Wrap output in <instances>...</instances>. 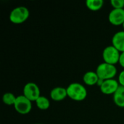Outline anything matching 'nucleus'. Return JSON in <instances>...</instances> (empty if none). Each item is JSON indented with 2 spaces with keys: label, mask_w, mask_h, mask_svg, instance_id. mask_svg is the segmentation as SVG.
<instances>
[{
  "label": "nucleus",
  "mask_w": 124,
  "mask_h": 124,
  "mask_svg": "<svg viewBox=\"0 0 124 124\" xmlns=\"http://www.w3.org/2000/svg\"><path fill=\"white\" fill-rule=\"evenodd\" d=\"M68 97L73 101L81 102L84 100L87 97V89L80 83H71L66 88Z\"/></svg>",
  "instance_id": "f257e3e1"
},
{
  "label": "nucleus",
  "mask_w": 124,
  "mask_h": 124,
  "mask_svg": "<svg viewBox=\"0 0 124 124\" xmlns=\"http://www.w3.org/2000/svg\"><path fill=\"white\" fill-rule=\"evenodd\" d=\"M96 73L99 78L102 81L113 79L117 74V68L114 65L102 62L97 66Z\"/></svg>",
  "instance_id": "f03ea898"
},
{
  "label": "nucleus",
  "mask_w": 124,
  "mask_h": 124,
  "mask_svg": "<svg viewBox=\"0 0 124 124\" xmlns=\"http://www.w3.org/2000/svg\"><path fill=\"white\" fill-rule=\"evenodd\" d=\"M30 16L29 9L24 6H19L14 8L9 14L10 22L14 24H21L25 22Z\"/></svg>",
  "instance_id": "7ed1b4c3"
},
{
  "label": "nucleus",
  "mask_w": 124,
  "mask_h": 124,
  "mask_svg": "<svg viewBox=\"0 0 124 124\" xmlns=\"http://www.w3.org/2000/svg\"><path fill=\"white\" fill-rule=\"evenodd\" d=\"M121 52L113 45L106 46L102 52V59L104 62L116 65L119 62Z\"/></svg>",
  "instance_id": "20e7f679"
},
{
  "label": "nucleus",
  "mask_w": 124,
  "mask_h": 124,
  "mask_svg": "<svg viewBox=\"0 0 124 124\" xmlns=\"http://www.w3.org/2000/svg\"><path fill=\"white\" fill-rule=\"evenodd\" d=\"M14 108L20 114L25 115L29 113L32 109V102L24 95H19L16 98Z\"/></svg>",
  "instance_id": "39448f33"
},
{
  "label": "nucleus",
  "mask_w": 124,
  "mask_h": 124,
  "mask_svg": "<svg viewBox=\"0 0 124 124\" xmlns=\"http://www.w3.org/2000/svg\"><path fill=\"white\" fill-rule=\"evenodd\" d=\"M23 95L31 102H36V100L41 96L40 89L36 84L33 82H28L23 87Z\"/></svg>",
  "instance_id": "423d86ee"
},
{
  "label": "nucleus",
  "mask_w": 124,
  "mask_h": 124,
  "mask_svg": "<svg viewBox=\"0 0 124 124\" xmlns=\"http://www.w3.org/2000/svg\"><path fill=\"white\" fill-rule=\"evenodd\" d=\"M120 84L118 81L114 78L105 80L103 81L102 84L100 86V91L102 94L106 95H110L114 94L115 92L117 91V89L119 88Z\"/></svg>",
  "instance_id": "0eeeda50"
},
{
  "label": "nucleus",
  "mask_w": 124,
  "mask_h": 124,
  "mask_svg": "<svg viewBox=\"0 0 124 124\" xmlns=\"http://www.w3.org/2000/svg\"><path fill=\"white\" fill-rule=\"evenodd\" d=\"M108 20L113 25H123L124 23V9H113L108 15Z\"/></svg>",
  "instance_id": "6e6552de"
},
{
  "label": "nucleus",
  "mask_w": 124,
  "mask_h": 124,
  "mask_svg": "<svg viewBox=\"0 0 124 124\" xmlns=\"http://www.w3.org/2000/svg\"><path fill=\"white\" fill-rule=\"evenodd\" d=\"M68 97L66 88L62 86H57L53 88L50 92V98L55 102H60L64 100Z\"/></svg>",
  "instance_id": "1a4fd4ad"
},
{
  "label": "nucleus",
  "mask_w": 124,
  "mask_h": 124,
  "mask_svg": "<svg viewBox=\"0 0 124 124\" xmlns=\"http://www.w3.org/2000/svg\"><path fill=\"white\" fill-rule=\"evenodd\" d=\"M112 45L121 53L124 52V31L116 32L112 38Z\"/></svg>",
  "instance_id": "9d476101"
},
{
  "label": "nucleus",
  "mask_w": 124,
  "mask_h": 124,
  "mask_svg": "<svg viewBox=\"0 0 124 124\" xmlns=\"http://www.w3.org/2000/svg\"><path fill=\"white\" fill-rule=\"evenodd\" d=\"M100 78L96 73V71H87L84 73L83 76V81L87 86L97 85Z\"/></svg>",
  "instance_id": "9b49d317"
},
{
  "label": "nucleus",
  "mask_w": 124,
  "mask_h": 124,
  "mask_svg": "<svg viewBox=\"0 0 124 124\" xmlns=\"http://www.w3.org/2000/svg\"><path fill=\"white\" fill-rule=\"evenodd\" d=\"M113 102L119 108H124V86H120L113 94Z\"/></svg>",
  "instance_id": "f8f14e48"
},
{
  "label": "nucleus",
  "mask_w": 124,
  "mask_h": 124,
  "mask_svg": "<svg viewBox=\"0 0 124 124\" xmlns=\"http://www.w3.org/2000/svg\"><path fill=\"white\" fill-rule=\"evenodd\" d=\"M104 4L103 0H87L86 1V7L92 11L100 10Z\"/></svg>",
  "instance_id": "ddd939ff"
},
{
  "label": "nucleus",
  "mask_w": 124,
  "mask_h": 124,
  "mask_svg": "<svg viewBox=\"0 0 124 124\" xmlns=\"http://www.w3.org/2000/svg\"><path fill=\"white\" fill-rule=\"evenodd\" d=\"M35 102H36V105L37 108L39 110H46L49 109V108L50 107V101H49V100L47 97H44V96L41 95L36 100V101Z\"/></svg>",
  "instance_id": "4468645a"
},
{
  "label": "nucleus",
  "mask_w": 124,
  "mask_h": 124,
  "mask_svg": "<svg viewBox=\"0 0 124 124\" xmlns=\"http://www.w3.org/2000/svg\"><path fill=\"white\" fill-rule=\"evenodd\" d=\"M16 98H17V97H15L14 94H12L11 92H7V93L4 94V95L2 97V101L7 105H9V106L13 105L14 106L15 101H16Z\"/></svg>",
  "instance_id": "2eb2a0df"
},
{
  "label": "nucleus",
  "mask_w": 124,
  "mask_h": 124,
  "mask_svg": "<svg viewBox=\"0 0 124 124\" xmlns=\"http://www.w3.org/2000/svg\"><path fill=\"white\" fill-rule=\"evenodd\" d=\"M110 4L113 9H124V0H111Z\"/></svg>",
  "instance_id": "dca6fc26"
},
{
  "label": "nucleus",
  "mask_w": 124,
  "mask_h": 124,
  "mask_svg": "<svg viewBox=\"0 0 124 124\" xmlns=\"http://www.w3.org/2000/svg\"><path fill=\"white\" fill-rule=\"evenodd\" d=\"M118 81L120 84V86H124V69L120 73L118 78Z\"/></svg>",
  "instance_id": "f3484780"
},
{
  "label": "nucleus",
  "mask_w": 124,
  "mask_h": 124,
  "mask_svg": "<svg viewBox=\"0 0 124 124\" xmlns=\"http://www.w3.org/2000/svg\"><path fill=\"white\" fill-rule=\"evenodd\" d=\"M118 63L120 64V65H121L122 68H124V52H121V53Z\"/></svg>",
  "instance_id": "a211bd4d"
},
{
  "label": "nucleus",
  "mask_w": 124,
  "mask_h": 124,
  "mask_svg": "<svg viewBox=\"0 0 124 124\" xmlns=\"http://www.w3.org/2000/svg\"><path fill=\"white\" fill-rule=\"evenodd\" d=\"M123 28H124V23L123 24Z\"/></svg>",
  "instance_id": "6ab92c4d"
},
{
  "label": "nucleus",
  "mask_w": 124,
  "mask_h": 124,
  "mask_svg": "<svg viewBox=\"0 0 124 124\" xmlns=\"http://www.w3.org/2000/svg\"></svg>",
  "instance_id": "aec40b11"
}]
</instances>
